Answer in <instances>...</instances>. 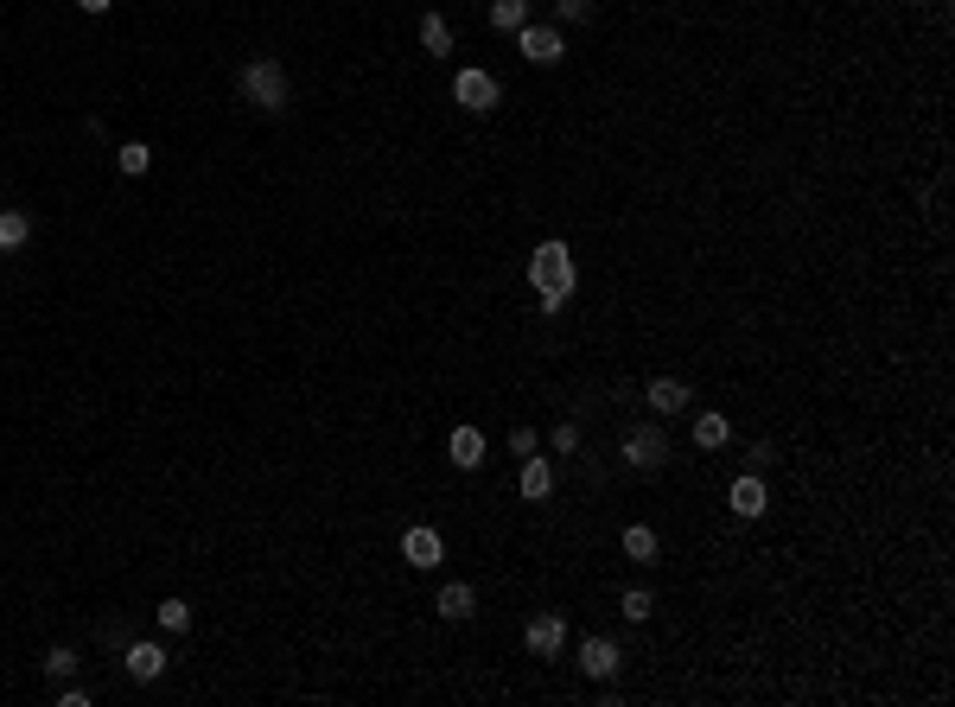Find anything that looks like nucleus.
<instances>
[{"label": "nucleus", "instance_id": "obj_1", "mask_svg": "<svg viewBox=\"0 0 955 707\" xmlns=\"http://www.w3.org/2000/svg\"><path fill=\"white\" fill-rule=\"evenodd\" d=\"M529 281H535V293H542V313H561V306L573 300V255H567V243H542L529 255Z\"/></svg>", "mask_w": 955, "mask_h": 707}, {"label": "nucleus", "instance_id": "obj_2", "mask_svg": "<svg viewBox=\"0 0 955 707\" xmlns=\"http://www.w3.org/2000/svg\"><path fill=\"white\" fill-rule=\"evenodd\" d=\"M242 96H249L262 115H281L287 102H293V90H287V71H281L274 58H249V64H242Z\"/></svg>", "mask_w": 955, "mask_h": 707}, {"label": "nucleus", "instance_id": "obj_3", "mask_svg": "<svg viewBox=\"0 0 955 707\" xmlns=\"http://www.w3.org/2000/svg\"><path fill=\"white\" fill-rule=\"evenodd\" d=\"M624 465L631 472H656V465H669V440L656 421H637L631 434H624Z\"/></svg>", "mask_w": 955, "mask_h": 707}, {"label": "nucleus", "instance_id": "obj_4", "mask_svg": "<svg viewBox=\"0 0 955 707\" xmlns=\"http://www.w3.org/2000/svg\"><path fill=\"white\" fill-rule=\"evenodd\" d=\"M453 102H459V109H472V115H491L497 102H503V90H497V77H491V71L465 64V71L453 77Z\"/></svg>", "mask_w": 955, "mask_h": 707}, {"label": "nucleus", "instance_id": "obj_5", "mask_svg": "<svg viewBox=\"0 0 955 707\" xmlns=\"http://www.w3.org/2000/svg\"><path fill=\"white\" fill-rule=\"evenodd\" d=\"M516 45H523L529 64H561V58H567L561 26H523V32H516Z\"/></svg>", "mask_w": 955, "mask_h": 707}, {"label": "nucleus", "instance_id": "obj_6", "mask_svg": "<svg viewBox=\"0 0 955 707\" xmlns=\"http://www.w3.org/2000/svg\"><path fill=\"white\" fill-rule=\"evenodd\" d=\"M618 663H624V650L612 644V637H586V644H580V669H586L593 682H612Z\"/></svg>", "mask_w": 955, "mask_h": 707}, {"label": "nucleus", "instance_id": "obj_7", "mask_svg": "<svg viewBox=\"0 0 955 707\" xmlns=\"http://www.w3.org/2000/svg\"><path fill=\"white\" fill-rule=\"evenodd\" d=\"M561 644H567V618L561 612L529 618V650H535V657H561Z\"/></svg>", "mask_w": 955, "mask_h": 707}, {"label": "nucleus", "instance_id": "obj_8", "mask_svg": "<svg viewBox=\"0 0 955 707\" xmlns=\"http://www.w3.org/2000/svg\"><path fill=\"white\" fill-rule=\"evenodd\" d=\"M402 561L408 567H440L446 561V542L433 536V529H408V536H402Z\"/></svg>", "mask_w": 955, "mask_h": 707}, {"label": "nucleus", "instance_id": "obj_9", "mask_svg": "<svg viewBox=\"0 0 955 707\" xmlns=\"http://www.w3.org/2000/svg\"><path fill=\"white\" fill-rule=\"evenodd\" d=\"M726 504H733V516H764V472H745V478H733Z\"/></svg>", "mask_w": 955, "mask_h": 707}, {"label": "nucleus", "instance_id": "obj_10", "mask_svg": "<svg viewBox=\"0 0 955 707\" xmlns=\"http://www.w3.org/2000/svg\"><path fill=\"white\" fill-rule=\"evenodd\" d=\"M644 402L669 421V415H682V408H688V383H675V376H656V383L644 389Z\"/></svg>", "mask_w": 955, "mask_h": 707}, {"label": "nucleus", "instance_id": "obj_11", "mask_svg": "<svg viewBox=\"0 0 955 707\" xmlns=\"http://www.w3.org/2000/svg\"><path fill=\"white\" fill-rule=\"evenodd\" d=\"M446 453H453V465H459V472H478V465H484V434H478V427H453Z\"/></svg>", "mask_w": 955, "mask_h": 707}, {"label": "nucleus", "instance_id": "obj_12", "mask_svg": "<svg viewBox=\"0 0 955 707\" xmlns=\"http://www.w3.org/2000/svg\"><path fill=\"white\" fill-rule=\"evenodd\" d=\"M128 676L134 682H160L166 676V650L160 644H128Z\"/></svg>", "mask_w": 955, "mask_h": 707}, {"label": "nucleus", "instance_id": "obj_13", "mask_svg": "<svg viewBox=\"0 0 955 707\" xmlns=\"http://www.w3.org/2000/svg\"><path fill=\"white\" fill-rule=\"evenodd\" d=\"M726 440H733V421L726 415H694V446H701V453H720Z\"/></svg>", "mask_w": 955, "mask_h": 707}, {"label": "nucleus", "instance_id": "obj_14", "mask_svg": "<svg viewBox=\"0 0 955 707\" xmlns=\"http://www.w3.org/2000/svg\"><path fill=\"white\" fill-rule=\"evenodd\" d=\"M472 612H478V593H472L465 580L440 586V618H453V625H459V618H472Z\"/></svg>", "mask_w": 955, "mask_h": 707}, {"label": "nucleus", "instance_id": "obj_15", "mask_svg": "<svg viewBox=\"0 0 955 707\" xmlns=\"http://www.w3.org/2000/svg\"><path fill=\"white\" fill-rule=\"evenodd\" d=\"M548 491H554V465L548 459H529L523 465V497H529V504H542Z\"/></svg>", "mask_w": 955, "mask_h": 707}, {"label": "nucleus", "instance_id": "obj_16", "mask_svg": "<svg viewBox=\"0 0 955 707\" xmlns=\"http://www.w3.org/2000/svg\"><path fill=\"white\" fill-rule=\"evenodd\" d=\"M491 26L497 32H523L529 26V0H491Z\"/></svg>", "mask_w": 955, "mask_h": 707}, {"label": "nucleus", "instance_id": "obj_17", "mask_svg": "<svg viewBox=\"0 0 955 707\" xmlns=\"http://www.w3.org/2000/svg\"><path fill=\"white\" fill-rule=\"evenodd\" d=\"M421 45H427V58H446V51H453V26H446L440 13H427V20H421Z\"/></svg>", "mask_w": 955, "mask_h": 707}, {"label": "nucleus", "instance_id": "obj_18", "mask_svg": "<svg viewBox=\"0 0 955 707\" xmlns=\"http://www.w3.org/2000/svg\"><path fill=\"white\" fill-rule=\"evenodd\" d=\"M26 236H32L26 211H0V249H26Z\"/></svg>", "mask_w": 955, "mask_h": 707}, {"label": "nucleus", "instance_id": "obj_19", "mask_svg": "<svg viewBox=\"0 0 955 707\" xmlns=\"http://www.w3.org/2000/svg\"><path fill=\"white\" fill-rule=\"evenodd\" d=\"M624 555H631V561H656V529L631 523V529H624Z\"/></svg>", "mask_w": 955, "mask_h": 707}, {"label": "nucleus", "instance_id": "obj_20", "mask_svg": "<svg viewBox=\"0 0 955 707\" xmlns=\"http://www.w3.org/2000/svg\"><path fill=\"white\" fill-rule=\"evenodd\" d=\"M153 618H160V631H191V606H185V599H160V612H153Z\"/></svg>", "mask_w": 955, "mask_h": 707}, {"label": "nucleus", "instance_id": "obj_21", "mask_svg": "<svg viewBox=\"0 0 955 707\" xmlns=\"http://www.w3.org/2000/svg\"><path fill=\"white\" fill-rule=\"evenodd\" d=\"M618 612H624V618H631V625H644V618L656 612V599L644 593V586H631V593H624V599H618Z\"/></svg>", "mask_w": 955, "mask_h": 707}, {"label": "nucleus", "instance_id": "obj_22", "mask_svg": "<svg viewBox=\"0 0 955 707\" xmlns=\"http://www.w3.org/2000/svg\"><path fill=\"white\" fill-rule=\"evenodd\" d=\"M147 166H153V147H147V141H128V147H121V172H128V179H141Z\"/></svg>", "mask_w": 955, "mask_h": 707}, {"label": "nucleus", "instance_id": "obj_23", "mask_svg": "<svg viewBox=\"0 0 955 707\" xmlns=\"http://www.w3.org/2000/svg\"><path fill=\"white\" fill-rule=\"evenodd\" d=\"M45 676L71 682V676H77V650H64V644H58V650H51V657H45Z\"/></svg>", "mask_w": 955, "mask_h": 707}, {"label": "nucleus", "instance_id": "obj_24", "mask_svg": "<svg viewBox=\"0 0 955 707\" xmlns=\"http://www.w3.org/2000/svg\"><path fill=\"white\" fill-rule=\"evenodd\" d=\"M554 13H561V20H573V26H580V20H593V0H554Z\"/></svg>", "mask_w": 955, "mask_h": 707}, {"label": "nucleus", "instance_id": "obj_25", "mask_svg": "<svg viewBox=\"0 0 955 707\" xmlns=\"http://www.w3.org/2000/svg\"><path fill=\"white\" fill-rule=\"evenodd\" d=\"M554 453H580V427H573V421L554 427Z\"/></svg>", "mask_w": 955, "mask_h": 707}, {"label": "nucleus", "instance_id": "obj_26", "mask_svg": "<svg viewBox=\"0 0 955 707\" xmlns=\"http://www.w3.org/2000/svg\"><path fill=\"white\" fill-rule=\"evenodd\" d=\"M510 453H523V459L535 453V427H516V434H510Z\"/></svg>", "mask_w": 955, "mask_h": 707}, {"label": "nucleus", "instance_id": "obj_27", "mask_svg": "<svg viewBox=\"0 0 955 707\" xmlns=\"http://www.w3.org/2000/svg\"><path fill=\"white\" fill-rule=\"evenodd\" d=\"M77 7H83V13H109L115 0H77Z\"/></svg>", "mask_w": 955, "mask_h": 707}]
</instances>
